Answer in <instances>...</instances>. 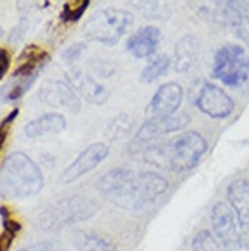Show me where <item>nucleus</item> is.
<instances>
[{"label":"nucleus","mask_w":249,"mask_h":251,"mask_svg":"<svg viewBox=\"0 0 249 251\" xmlns=\"http://www.w3.org/2000/svg\"><path fill=\"white\" fill-rule=\"evenodd\" d=\"M207 151L206 138L199 131H187L169 142L146 148L144 158L156 168H166L174 173L193 170Z\"/></svg>","instance_id":"2"},{"label":"nucleus","mask_w":249,"mask_h":251,"mask_svg":"<svg viewBox=\"0 0 249 251\" xmlns=\"http://www.w3.org/2000/svg\"><path fill=\"white\" fill-rule=\"evenodd\" d=\"M68 84L71 86V89L75 91L78 97L86 99L87 102L91 104H104V102L109 99V93L107 89L100 84L99 80H95L93 76H89L80 68H71L68 71Z\"/></svg>","instance_id":"13"},{"label":"nucleus","mask_w":249,"mask_h":251,"mask_svg":"<svg viewBox=\"0 0 249 251\" xmlns=\"http://www.w3.org/2000/svg\"><path fill=\"white\" fill-rule=\"evenodd\" d=\"M38 97L44 104H48L51 107H64L68 111H78L80 109V97L71 89L68 82H44L40 91H38Z\"/></svg>","instance_id":"12"},{"label":"nucleus","mask_w":249,"mask_h":251,"mask_svg":"<svg viewBox=\"0 0 249 251\" xmlns=\"http://www.w3.org/2000/svg\"><path fill=\"white\" fill-rule=\"evenodd\" d=\"M160 29L155 25H144L135 31L127 40V51L135 58H149L155 55L156 48L160 44Z\"/></svg>","instance_id":"14"},{"label":"nucleus","mask_w":249,"mask_h":251,"mask_svg":"<svg viewBox=\"0 0 249 251\" xmlns=\"http://www.w3.org/2000/svg\"><path fill=\"white\" fill-rule=\"evenodd\" d=\"M187 124H189V117L186 113H176L171 115V117H151L149 120H146L140 126L137 137H135V142L137 144H148V142H153V140L164 137V135L180 131Z\"/></svg>","instance_id":"10"},{"label":"nucleus","mask_w":249,"mask_h":251,"mask_svg":"<svg viewBox=\"0 0 249 251\" xmlns=\"http://www.w3.org/2000/svg\"><path fill=\"white\" fill-rule=\"evenodd\" d=\"M48 60V51H44L38 46H27L19 58V66L15 69V78H33Z\"/></svg>","instance_id":"16"},{"label":"nucleus","mask_w":249,"mask_h":251,"mask_svg":"<svg viewBox=\"0 0 249 251\" xmlns=\"http://www.w3.org/2000/svg\"><path fill=\"white\" fill-rule=\"evenodd\" d=\"M197 58H199V42H197V38L191 37V35H184L174 46V69L178 73H184V71L193 68Z\"/></svg>","instance_id":"18"},{"label":"nucleus","mask_w":249,"mask_h":251,"mask_svg":"<svg viewBox=\"0 0 249 251\" xmlns=\"http://www.w3.org/2000/svg\"><path fill=\"white\" fill-rule=\"evenodd\" d=\"M9 64H11V58H9V51L7 50H0V80L4 78V75L9 69Z\"/></svg>","instance_id":"25"},{"label":"nucleus","mask_w":249,"mask_h":251,"mask_svg":"<svg viewBox=\"0 0 249 251\" xmlns=\"http://www.w3.org/2000/svg\"><path fill=\"white\" fill-rule=\"evenodd\" d=\"M211 229L213 237L218 240V244L225 248H237L240 244V231H238L237 215L233 213L227 204L217 202L211 209Z\"/></svg>","instance_id":"7"},{"label":"nucleus","mask_w":249,"mask_h":251,"mask_svg":"<svg viewBox=\"0 0 249 251\" xmlns=\"http://www.w3.org/2000/svg\"><path fill=\"white\" fill-rule=\"evenodd\" d=\"M169 64H171V60H169V57H166V55H160V57L153 58V60L142 69V73H140V82L149 84V82L160 78V76L168 71Z\"/></svg>","instance_id":"20"},{"label":"nucleus","mask_w":249,"mask_h":251,"mask_svg":"<svg viewBox=\"0 0 249 251\" xmlns=\"http://www.w3.org/2000/svg\"><path fill=\"white\" fill-rule=\"evenodd\" d=\"M217 246H218V240L215 239L207 229H202L193 240L195 251H215L217 250Z\"/></svg>","instance_id":"22"},{"label":"nucleus","mask_w":249,"mask_h":251,"mask_svg":"<svg viewBox=\"0 0 249 251\" xmlns=\"http://www.w3.org/2000/svg\"><path fill=\"white\" fill-rule=\"evenodd\" d=\"M195 104L199 107V111H202V113L211 117V119H225L235 109L233 99L225 93L224 89H220L211 82H206L202 86Z\"/></svg>","instance_id":"8"},{"label":"nucleus","mask_w":249,"mask_h":251,"mask_svg":"<svg viewBox=\"0 0 249 251\" xmlns=\"http://www.w3.org/2000/svg\"><path fill=\"white\" fill-rule=\"evenodd\" d=\"M99 211L97 202L86 197H68L62 201L51 204L46 211L38 215L37 224L40 229H58V227H66L75 222L91 219L95 213Z\"/></svg>","instance_id":"4"},{"label":"nucleus","mask_w":249,"mask_h":251,"mask_svg":"<svg viewBox=\"0 0 249 251\" xmlns=\"http://www.w3.org/2000/svg\"><path fill=\"white\" fill-rule=\"evenodd\" d=\"M84 48H86L84 44H76L75 48H71V51H68V53H66V57L73 60V58H76L82 53V51H84Z\"/></svg>","instance_id":"29"},{"label":"nucleus","mask_w":249,"mask_h":251,"mask_svg":"<svg viewBox=\"0 0 249 251\" xmlns=\"http://www.w3.org/2000/svg\"><path fill=\"white\" fill-rule=\"evenodd\" d=\"M107 155H109V148L104 142H95V144L87 146L86 150L82 151L80 155L64 170V173L60 175V182L69 184L78 180L80 176H84L86 173L95 170L100 162H104Z\"/></svg>","instance_id":"9"},{"label":"nucleus","mask_w":249,"mask_h":251,"mask_svg":"<svg viewBox=\"0 0 249 251\" xmlns=\"http://www.w3.org/2000/svg\"><path fill=\"white\" fill-rule=\"evenodd\" d=\"M133 22L135 19L129 11L106 7L91 15V19L84 25V35L93 42L113 46L122 38V35L129 31Z\"/></svg>","instance_id":"5"},{"label":"nucleus","mask_w":249,"mask_h":251,"mask_svg":"<svg viewBox=\"0 0 249 251\" xmlns=\"http://www.w3.org/2000/svg\"><path fill=\"white\" fill-rule=\"evenodd\" d=\"M227 201L233 213L237 215L238 224L249 226V180L238 178L227 188Z\"/></svg>","instance_id":"15"},{"label":"nucleus","mask_w":249,"mask_h":251,"mask_svg":"<svg viewBox=\"0 0 249 251\" xmlns=\"http://www.w3.org/2000/svg\"><path fill=\"white\" fill-rule=\"evenodd\" d=\"M213 76L229 88H238L249 78V55L242 46L227 44L215 53Z\"/></svg>","instance_id":"6"},{"label":"nucleus","mask_w":249,"mask_h":251,"mask_svg":"<svg viewBox=\"0 0 249 251\" xmlns=\"http://www.w3.org/2000/svg\"><path fill=\"white\" fill-rule=\"evenodd\" d=\"M13 242V235H9V233H2L0 235V251H7L9 250V246H11Z\"/></svg>","instance_id":"28"},{"label":"nucleus","mask_w":249,"mask_h":251,"mask_svg":"<svg viewBox=\"0 0 249 251\" xmlns=\"http://www.w3.org/2000/svg\"><path fill=\"white\" fill-rule=\"evenodd\" d=\"M182 100H184V89L180 84L168 82L156 89V93L148 104V111L153 117H171L176 115Z\"/></svg>","instance_id":"11"},{"label":"nucleus","mask_w":249,"mask_h":251,"mask_svg":"<svg viewBox=\"0 0 249 251\" xmlns=\"http://www.w3.org/2000/svg\"><path fill=\"white\" fill-rule=\"evenodd\" d=\"M97 188L115 206L138 211L168 191V180L153 171L117 168L100 176Z\"/></svg>","instance_id":"1"},{"label":"nucleus","mask_w":249,"mask_h":251,"mask_svg":"<svg viewBox=\"0 0 249 251\" xmlns=\"http://www.w3.org/2000/svg\"><path fill=\"white\" fill-rule=\"evenodd\" d=\"M66 117L60 113H46L40 115L38 119L27 122L24 127L25 137L29 138H37L44 137V135H55V133H60L66 129Z\"/></svg>","instance_id":"17"},{"label":"nucleus","mask_w":249,"mask_h":251,"mask_svg":"<svg viewBox=\"0 0 249 251\" xmlns=\"http://www.w3.org/2000/svg\"><path fill=\"white\" fill-rule=\"evenodd\" d=\"M4 231L15 237V235L20 231V224L17 222V220H13V219H9V217H7V219H4Z\"/></svg>","instance_id":"27"},{"label":"nucleus","mask_w":249,"mask_h":251,"mask_svg":"<svg viewBox=\"0 0 249 251\" xmlns=\"http://www.w3.org/2000/svg\"><path fill=\"white\" fill-rule=\"evenodd\" d=\"M0 37H2V27H0Z\"/></svg>","instance_id":"30"},{"label":"nucleus","mask_w":249,"mask_h":251,"mask_svg":"<svg viewBox=\"0 0 249 251\" xmlns=\"http://www.w3.org/2000/svg\"><path fill=\"white\" fill-rule=\"evenodd\" d=\"M89 2L87 0H82V2H66L60 11V20L66 22V24H73V22H78V20L84 17Z\"/></svg>","instance_id":"21"},{"label":"nucleus","mask_w":249,"mask_h":251,"mask_svg":"<svg viewBox=\"0 0 249 251\" xmlns=\"http://www.w3.org/2000/svg\"><path fill=\"white\" fill-rule=\"evenodd\" d=\"M19 251H66L64 246H60L55 240H42V242H37V244L25 246Z\"/></svg>","instance_id":"24"},{"label":"nucleus","mask_w":249,"mask_h":251,"mask_svg":"<svg viewBox=\"0 0 249 251\" xmlns=\"http://www.w3.org/2000/svg\"><path fill=\"white\" fill-rule=\"evenodd\" d=\"M75 246L78 251H113V244L107 239L95 235V233L80 231L76 233Z\"/></svg>","instance_id":"19"},{"label":"nucleus","mask_w":249,"mask_h":251,"mask_svg":"<svg viewBox=\"0 0 249 251\" xmlns=\"http://www.w3.org/2000/svg\"><path fill=\"white\" fill-rule=\"evenodd\" d=\"M129 117L127 115H120L117 120H113L111 126H109V135H111V138H117V137H122L124 133L129 131Z\"/></svg>","instance_id":"23"},{"label":"nucleus","mask_w":249,"mask_h":251,"mask_svg":"<svg viewBox=\"0 0 249 251\" xmlns=\"http://www.w3.org/2000/svg\"><path fill=\"white\" fill-rule=\"evenodd\" d=\"M44 175L25 153H11L0 166V193L7 199H29L42 191Z\"/></svg>","instance_id":"3"},{"label":"nucleus","mask_w":249,"mask_h":251,"mask_svg":"<svg viewBox=\"0 0 249 251\" xmlns=\"http://www.w3.org/2000/svg\"><path fill=\"white\" fill-rule=\"evenodd\" d=\"M237 31L240 33V37L246 40V44L249 46V17H244L237 22Z\"/></svg>","instance_id":"26"}]
</instances>
